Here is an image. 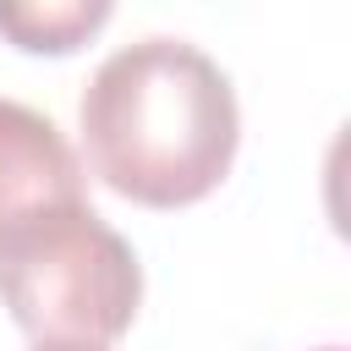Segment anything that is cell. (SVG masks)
Listing matches in <instances>:
<instances>
[{
    "instance_id": "277c9868",
    "label": "cell",
    "mask_w": 351,
    "mask_h": 351,
    "mask_svg": "<svg viewBox=\"0 0 351 351\" xmlns=\"http://www.w3.org/2000/svg\"><path fill=\"white\" fill-rule=\"evenodd\" d=\"M110 22V0H0V33L38 55H66Z\"/></svg>"
},
{
    "instance_id": "8992f818",
    "label": "cell",
    "mask_w": 351,
    "mask_h": 351,
    "mask_svg": "<svg viewBox=\"0 0 351 351\" xmlns=\"http://www.w3.org/2000/svg\"><path fill=\"white\" fill-rule=\"evenodd\" d=\"M318 351H346V346H318Z\"/></svg>"
},
{
    "instance_id": "7a4b0ae2",
    "label": "cell",
    "mask_w": 351,
    "mask_h": 351,
    "mask_svg": "<svg viewBox=\"0 0 351 351\" xmlns=\"http://www.w3.org/2000/svg\"><path fill=\"white\" fill-rule=\"evenodd\" d=\"M0 296L33 346L104 351L137 318L143 269L93 203H66L0 236Z\"/></svg>"
},
{
    "instance_id": "6da1fadb",
    "label": "cell",
    "mask_w": 351,
    "mask_h": 351,
    "mask_svg": "<svg viewBox=\"0 0 351 351\" xmlns=\"http://www.w3.org/2000/svg\"><path fill=\"white\" fill-rule=\"evenodd\" d=\"M236 88L197 44L148 33L99 60L82 88L93 176L148 208L208 197L236 159Z\"/></svg>"
},
{
    "instance_id": "5b68a950",
    "label": "cell",
    "mask_w": 351,
    "mask_h": 351,
    "mask_svg": "<svg viewBox=\"0 0 351 351\" xmlns=\"http://www.w3.org/2000/svg\"><path fill=\"white\" fill-rule=\"evenodd\" d=\"M38 351H77V346H38Z\"/></svg>"
},
{
    "instance_id": "3957f363",
    "label": "cell",
    "mask_w": 351,
    "mask_h": 351,
    "mask_svg": "<svg viewBox=\"0 0 351 351\" xmlns=\"http://www.w3.org/2000/svg\"><path fill=\"white\" fill-rule=\"evenodd\" d=\"M66 203H88L82 165L66 132L44 110L22 99H0V236Z\"/></svg>"
}]
</instances>
